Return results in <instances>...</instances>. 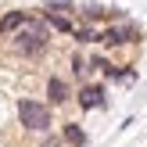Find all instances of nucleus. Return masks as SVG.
I'll list each match as a JSON object with an SVG mask.
<instances>
[{"mask_svg":"<svg viewBox=\"0 0 147 147\" xmlns=\"http://www.w3.org/2000/svg\"><path fill=\"white\" fill-rule=\"evenodd\" d=\"M18 122H22L25 129H32V133H43V136H47L54 119H50V108L43 104V100L22 97V100H18Z\"/></svg>","mask_w":147,"mask_h":147,"instance_id":"obj_2","label":"nucleus"},{"mask_svg":"<svg viewBox=\"0 0 147 147\" xmlns=\"http://www.w3.org/2000/svg\"><path fill=\"white\" fill-rule=\"evenodd\" d=\"M47 97H50V104H65V100L72 97V90H68V83H65L61 76H50L47 79Z\"/></svg>","mask_w":147,"mask_h":147,"instance_id":"obj_5","label":"nucleus"},{"mask_svg":"<svg viewBox=\"0 0 147 147\" xmlns=\"http://www.w3.org/2000/svg\"><path fill=\"white\" fill-rule=\"evenodd\" d=\"M47 11H72V0H47Z\"/></svg>","mask_w":147,"mask_h":147,"instance_id":"obj_10","label":"nucleus"},{"mask_svg":"<svg viewBox=\"0 0 147 147\" xmlns=\"http://www.w3.org/2000/svg\"><path fill=\"white\" fill-rule=\"evenodd\" d=\"M43 18H47V25H54L57 32H76V29H72V22L65 18V14H54V11H43Z\"/></svg>","mask_w":147,"mask_h":147,"instance_id":"obj_8","label":"nucleus"},{"mask_svg":"<svg viewBox=\"0 0 147 147\" xmlns=\"http://www.w3.org/2000/svg\"><path fill=\"white\" fill-rule=\"evenodd\" d=\"M136 40H140L136 25H111L97 36V43H104V47H122V43H136Z\"/></svg>","mask_w":147,"mask_h":147,"instance_id":"obj_3","label":"nucleus"},{"mask_svg":"<svg viewBox=\"0 0 147 147\" xmlns=\"http://www.w3.org/2000/svg\"><path fill=\"white\" fill-rule=\"evenodd\" d=\"M50 43V32H47V22L40 18H29L25 25L14 32V54L18 57H40Z\"/></svg>","mask_w":147,"mask_h":147,"instance_id":"obj_1","label":"nucleus"},{"mask_svg":"<svg viewBox=\"0 0 147 147\" xmlns=\"http://www.w3.org/2000/svg\"><path fill=\"white\" fill-rule=\"evenodd\" d=\"M97 36H100V32H97V29H90V25L76 29V40H79V43H97Z\"/></svg>","mask_w":147,"mask_h":147,"instance_id":"obj_9","label":"nucleus"},{"mask_svg":"<svg viewBox=\"0 0 147 147\" xmlns=\"http://www.w3.org/2000/svg\"><path fill=\"white\" fill-rule=\"evenodd\" d=\"M43 147H61V140H57V136H47V140H43Z\"/></svg>","mask_w":147,"mask_h":147,"instance_id":"obj_12","label":"nucleus"},{"mask_svg":"<svg viewBox=\"0 0 147 147\" xmlns=\"http://www.w3.org/2000/svg\"><path fill=\"white\" fill-rule=\"evenodd\" d=\"M25 22H29V14H25V11H7L4 18H0V32H4V36H7V32H18Z\"/></svg>","mask_w":147,"mask_h":147,"instance_id":"obj_6","label":"nucleus"},{"mask_svg":"<svg viewBox=\"0 0 147 147\" xmlns=\"http://www.w3.org/2000/svg\"><path fill=\"white\" fill-rule=\"evenodd\" d=\"M61 140H65V144H72V147H83V144H86V133H83V126L68 122V126H65V133H61Z\"/></svg>","mask_w":147,"mask_h":147,"instance_id":"obj_7","label":"nucleus"},{"mask_svg":"<svg viewBox=\"0 0 147 147\" xmlns=\"http://www.w3.org/2000/svg\"><path fill=\"white\" fill-rule=\"evenodd\" d=\"M72 72H76V76H83V72H86V61H83V57H79V54L72 57Z\"/></svg>","mask_w":147,"mask_h":147,"instance_id":"obj_11","label":"nucleus"},{"mask_svg":"<svg viewBox=\"0 0 147 147\" xmlns=\"http://www.w3.org/2000/svg\"><path fill=\"white\" fill-rule=\"evenodd\" d=\"M79 108H83V111H93V108H104V86H97V83L83 86V90H79Z\"/></svg>","mask_w":147,"mask_h":147,"instance_id":"obj_4","label":"nucleus"}]
</instances>
